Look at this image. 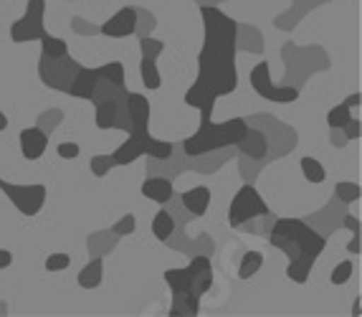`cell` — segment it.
Wrapping results in <instances>:
<instances>
[{"label": "cell", "instance_id": "8d00e7d4", "mask_svg": "<svg viewBox=\"0 0 362 317\" xmlns=\"http://www.w3.org/2000/svg\"><path fill=\"white\" fill-rule=\"evenodd\" d=\"M344 226H347L352 234H360V221L352 219V216H347V219H344Z\"/></svg>", "mask_w": 362, "mask_h": 317}, {"label": "cell", "instance_id": "5b68a950", "mask_svg": "<svg viewBox=\"0 0 362 317\" xmlns=\"http://www.w3.org/2000/svg\"><path fill=\"white\" fill-rule=\"evenodd\" d=\"M261 216H269V206L261 198V193L254 185H241L238 193L233 195L228 208V224L230 226H243L251 219H261Z\"/></svg>", "mask_w": 362, "mask_h": 317}, {"label": "cell", "instance_id": "30bf717a", "mask_svg": "<svg viewBox=\"0 0 362 317\" xmlns=\"http://www.w3.org/2000/svg\"><path fill=\"white\" fill-rule=\"evenodd\" d=\"M46 145H49V134L41 127H25L21 132V153L25 160H38L46 153Z\"/></svg>", "mask_w": 362, "mask_h": 317}, {"label": "cell", "instance_id": "74e56055", "mask_svg": "<svg viewBox=\"0 0 362 317\" xmlns=\"http://www.w3.org/2000/svg\"><path fill=\"white\" fill-rule=\"evenodd\" d=\"M342 104H347V107L352 110V107H357V104H360V94H352V97H347Z\"/></svg>", "mask_w": 362, "mask_h": 317}, {"label": "cell", "instance_id": "f35d334b", "mask_svg": "<svg viewBox=\"0 0 362 317\" xmlns=\"http://www.w3.org/2000/svg\"><path fill=\"white\" fill-rule=\"evenodd\" d=\"M6 127H8V117L0 112V129H6Z\"/></svg>", "mask_w": 362, "mask_h": 317}, {"label": "cell", "instance_id": "e0dca14e", "mask_svg": "<svg viewBox=\"0 0 362 317\" xmlns=\"http://www.w3.org/2000/svg\"><path fill=\"white\" fill-rule=\"evenodd\" d=\"M235 145L241 147V153L246 155V158L259 160V158H264V155H266V137L261 132H256V129H251V127L246 129V134H243Z\"/></svg>", "mask_w": 362, "mask_h": 317}, {"label": "cell", "instance_id": "cb8c5ba5", "mask_svg": "<svg viewBox=\"0 0 362 317\" xmlns=\"http://www.w3.org/2000/svg\"><path fill=\"white\" fill-rule=\"evenodd\" d=\"M38 41H41L43 56H49V59H59V56H64L69 51V46H66L64 38H54V36H49V33H43Z\"/></svg>", "mask_w": 362, "mask_h": 317}, {"label": "cell", "instance_id": "ba28073f", "mask_svg": "<svg viewBox=\"0 0 362 317\" xmlns=\"http://www.w3.org/2000/svg\"><path fill=\"white\" fill-rule=\"evenodd\" d=\"M78 64L74 59H69V54L59 56V59H49V56H41V64H38V71H41V81L43 84L54 86L66 92L69 84H71L74 74L78 71Z\"/></svg>", "mask_w": 362, "mask_h": 317}, {"label": "cell", "instance_id": "52a82bcc", "mask_svg": "<svg viewBox=\"0 0 362 317\" xmlns=\"http://www.w3.org/2000/svg\"><path fill=\"white\" fill-rule=\"evenodd\" d=\"M0 188L6 190V195L13 201V206L18 208L23 216H36L38 211L46 203V185L36 183V185H16V183H6L0 180Z\"/></svg>", "mask_w": 362, "mask_h": 317}, {"label": "cell", "instance_id": "f546056e", "mask_svg": "<svg viewBox=\"0 0 362 317\" xmlns=\"http://www.w3.org/2000/svg\"><path fill=\"white\" fill-rule=\"evenodd\" d=\"M69 264H71V256H69V254H51L49 259H46V269H49V272H61V269H69Z\"/></svg>", "mask_w": 362, "mask_h": 317}, {"label": "cell", "instance_id": "83f0119b", "mask_svg": "<svg viewBox=\"0 0 362 317\" xmlns=\"http://www.w3.org/2000/svg\"><path fill=\"white\" fill-rule=\"evenodd\" d=\"M139 49H142V56H145V59H155L157 62V56L165 51V43L155 41V38H142V41H139Z\"/></svg>", "mask_w": 362, "mask_h": 317}, {"label": "cell", "instance_id": "e575fe53", "mask_svg": "<svg viewBox=\"0 0 362 317\" xmlns=\"http://www.w3.org/2000/svg\"><path fill=\"white\" fill-rule=\"evenodd\" d=\"M13 264V254L8 249H0V269H8Z\"/></svg>", "mask_w": 362, "mask_h": 317}, {"label": "cell", "instance_id": "277c9868", "mask_svg": "<svg viewBox=\"0 0 362 317\" xmlns=\"http://www.w3.org/2000/svg\"><path fill=\"white\" fill-rule=\"evenodd\" d=\"M173 150H175L173 142L155 140V137H150L147 127H142L129 129V137L112 153V160H115V165H129L137 158H142V155H150L155 160H170L173 158Z\"/></svg>", "mask_w": 362, "mask_h": 317}, {"label": "cell", "instance_id": "9a60e30c", "mask_svg": "<svg viewBox=\"0 0 362 317\" xmlns=\"http://www.w3.org/2000/svg\"><path fill=\"white\" fill-rule=\"evenodd\" d=\"M182 206L193 216H203L208 211V206H211V190H208L206 185L185 190V193H182Z\"/></svg>", "mask_w": 362, "mask_h": 317}, {"label": "cell", "instance_id": "44dd1931", "mask_svg": "<svg viewBox=\"0 0 362 317\" xmlns=\"http://www.w3.org/2000/svg\"><path fill=\"white\" fill-rule=\"evenodd\" d=\"M312 267H314V262H309V259H289L286 277H289L291 282H296V284H304V282L309 279V275H312Z\"/></svg>", "mask_w": 362, "mask_h": 317}, {"label": "cell", "instance_id": "6da1fadb", "mask_svg": "<svg viewBox=\"0 0 362 317\" xmlns=\"http://www.w3.org/2000/svg\"><path fill=\"white\" fill-rule=\"evenodd\" d=\"M206 41L198 54V79L185 92V104L200 110V120L213 117L216 99L228 97L238 86L235 71V41H238V23L223 11L211 6L200 8Z\"/></svg>", "mask_w": 362, "mask_h": 317}, {"label": "cell", "instance_id": "5bb4252c", "mask_svg": "<svg viewBox=\"0 0 362 317\" xmlns=\"http://www.w3.org/2000/svg\"><path fill=\"white\" fill-rule=\"evenodd\" d=\"M200 312V297L193 292H173L170 315L173 317H195Z\"/></svg>", "mask_w": 362, "mask_h": 317}, {"label": "cell", "instance_id": "484cf974", "mask_svg": "<svg viewBox=\"0 0 362 317\" xmlns=\"http://www.w3.org/2000/svg\"><path fill=\"white\" fill-rule=\"evenodd\" d=\"M334 193H337V198L342 203H355V201H360L362 188L357 183H337L334 185Z\"/></svg>", "mask_w": 362, "mask_h": 317}, {"label": "cell", "instance_id": "d4e9b609", "mask_svg": "<svg viewBox=\"0 0 362 317\" xmlns=\"http://www.w3.org/2000/svg\"><path fill=\"white\" fill-rule=\"evenodd\" d=\"M350 120H352V112L347 104H337V107H332V110L327 112V125L332 129H342Z\"/></svg>", "mask_w": 362, "mask_h": 317}, {"label": "cell", "instance_id": "7a4b0ae2", "mask_svg": "<svg viewBox=\"0 0 362 317\" xmlns=\"http://www.w3.org/2000/svg\"><path fill=\"white\" fill-rule=\"evenodd\" d=\"M269 241L289 259H309V262H317L327 246L325 236L299 219H279L269 234Z\"/></svg>", "mask_w": 362, "mask_h": 317}, {"label": "cell", "instance_id": "f1b7e54d", "mask_svg": "<svg viewBox=\"0 0 362 317\" xmlns=\"http://www.w3.org/2000/svg\"><path fill=\"white\" fill-rule=\"evenodd\" d=\"M352 272H355L352 262H339L337 267H334L332 275H329V279H332V284H344V282L352 279Z\"/></svg>", "mask_w": 362, "mask_h": 317}, {"label": "cell", "instance_id": "7402d4cb", "mask_svg": "<svg viewBox=\"0 0 362 317\" xmlns=\"http://www.w3.org/2000/svg\"><path fill=\"white\" fill-rule=\"evenodd\" d=\"M139 71H142V84L150 89V92H155V89H160V84H163V79H160V71H157V62L155 59H145L142 56V64H139Z\"/></svg>", "mask_w": 362, "mask_h": 317}, {"label": "cell", "instance_id": "3957f363", "mask_svg": "<svg viewBox=\"0 0 362 317\" xmlns=\"http://www.w3.org/2000/svg\"><path fill=\"white\" fill-rule=\"evenodd\" d=\"M248 129V122L241 117H233V120H226V122H213L211 117L208 120H200V127L195 134H190L185 142H182V150H185L187 158H200V155L216 153V150H223L241 140Z\"/></svg>", "mask_w": 362, "mask_h": 317}, {"label": "cell", "instance_id": "2e32d148", "mask_svg": "<svg viewBox=\"0 0 362 317\" xmlns=\"http://www.w3.org/2000/svg\"><path fill=\"white\" fill-rule=\"evenodd\" d=\"M142 195L155 203H168L173 198V183L168 178H147L142 183Z\"/></svg>", "mask_w": 362, "mask_h": 317}, {"label": "cell", "instance_id": "1f68e13d", "mask_svg": "<svg viewBox=\"0 0 362 317\" xmlns=\"http://www.w3.org/2000/svg\"><path fill=\"white\" fill-rule=\"evenodd\" d=\"M25 16L43 18V16H46V0H28V6H25Z\"/></svg>", "mask_w": 362, "mask_h": 317}, {"label": "cell", "instance_id": "8992f818", "mask_svg": "<svg viewBox=\"0 0 362 317\" xmlns=\"http://www.w3.org/2000/svg\"><path fill=\"white\" fill-rule=\"evenodd\" d=\"M251 86H254V92L259 97L269 99V102H276V104H289L299 99V92H296L294 86H276L272 81V71H269V64L259 62L254 69H251V76H248Z\"/></svg>", "mask_w": 362, "mask_h": 317}, {"label": "cell", "instance_id": "7c38bea8", "mask_svg": "<svg viewBox=\"0 0 362 317\" xmlns=\"http://www.w3.org/2000/svg\"><path fill=\"white\" fill-rule=\"evenodd\" d=\"M124 104H127V115H129V129H142L150 125V99L142 97V94H134V92H127L124 97Z\"/></svg>", "mask_w": 362, "mask_h": 317}, {"label": "cell", "instance_id": "8fae6325", "mask_svg": "<svg viewBox=\"0 0 362 317\" xmlns=\"http://www.w3.org/2000/svg\"><path fill=\"white\" fill-rule=\"evenodd\" d=\"M46 33V25L43 18H33V16H23L16 23L11 25V38L16 43H25V41H38V38Z\"/></svg>", "mask_w": 362, "mask_h": 317}, {"label": "cell", "instance_id": "836d02e7", "mask_svg": "<svg viewBox=\"0 0 362 317\" xmlns=\"http://www.w3.org/2000/svg\"><path fill=\"white\" fill-rule=\"evenodd\" d=\"M360 127H362V125H360V120H350V122H347V125H344V137H347V140H360Z\"/></svg>", "mask_w": 362, "mask_h": 317}, {"label": "cell", "instance_id": "d6986e66", "mask_svg": "<svg viewBox=\"0 0 362 317\" xmlns=\"http://www.w3.org/2000/svg\"><path fill=\"white\" fill-rule=\"evenodd\" d=\"M152 234H155L160 241H168V238L175 234V219L170 216V211H157L155 219H152Z\"/></svg>", "mask_w": 362, "mask_h": 317}, {"label": "cell", "instance_id": "d6a6232c", "mask_svg": "<svg viewBox=\"0 0 362 317\" xmlns=\"http://www.w3.org/2000/svg\"><path fill=\"white\" fill-rule=\"evenodd\" d=\"M59 158H64V160L78 158V145H76V142H61V145H59Z\"/></svg>", "mask_w": 362, "mask_h": 317}, {"label": "cell", "instance_id": "ac0fdd59", "mask_svg": "<svg viewBox=\"0 0 362 317\" xmlns=\"http://www.w3.org/2000/svg\"><path fill=\"white\" fill-rule=\"evenodd\" d=\"M102 275H104V262L102 259H91V262L78 272V287H81V289H94V287L102 284Z\"/></svg>", "mask_w": 362, "mask_h": 317}, {"label": "cell", "instance_id": "4dcf8cb0", "mask_svg": "<svg viewBox=\"0 0 362 317\" xmlns=\"http://www.w3.org/2000/svg\"><path fill=\"white\" fill-rule=\"evenodd\" d=\"M134 226H137V221H134V216H132V214L122 216L119 224L115 226V234H117V236H127V234H132V231H134Z\"/></svg>", "mask_w": 362, "mask_h": 317}, {"label": "cell", "instance_id": "603a6c76", "mask_svg": "<svg viewBox=\"0 0 362 317\" xmlns=\"http://www.w3.org/2000/svg\"><path fill=\"white\" fill-rule=\"evenodd\" d=\"M302 173H304V178H307L309 183H314V185H320V183H325L327 180V173H325V165L320 163L317 158H302Z\"/></svg>", "mask_w": 362, "mask_h": 317}, {"label": "cell", "instance_id": "ffe728a7", "mask_svg": "<svg viewBox=\"0 0 362 317\" xmlns=\"http://www.w3.org/2000/svg\"><path fill=\"white\" fill-rule=\"evenodd\" d=\"M264 267V254L256 249L246 251L241 259V264H238V277L241 279H251L254 275H259V269Z\"/></svg>", "mask_w": 362, "mask_h": 317}, {"label": "cell", "instance_id": "d590c367", "mask_svg": "<svg viewBox=\"0 0 362 317\" xmlns=\"http://www.w3.org/2000/svg\"><path fill=\"white\" fill-rule=\"evenodd\" d=\"M347 251L350 254H360V234H352V241L347 244Z\"/></svg>", "mask_w": 362, "mask_h": 317}, {"label": "cell", "instance_id": "4fadbf2b", "mask_svg": "<svg viewBox=\"0 0 362 317\" xmlns=\"http://www.w3.org/2000/svg\"><path fill=\"white\" fill-rule=\"evenodd\" d=\"M99 76H102L99 69H84L81 67L76 74H74V79H71V84H69L66 92L76 99H89L91 92H94V86H97Z\"/></svg>", "mask_w": 362, "mask_h": 317}, {"label": "cell", "instance_id": "4316f807", "mask_svg": "<svg viewBox=\"0 0 362 317\" xmlns=\"http://www.w3.org/2000/svg\"><path fill=\"white\" fill-rule=\"evenodd\" d=\"M112 168H115L112 155H94V158H91V173L97 178H104Z\"/></svg>", "mask_w": 362, "mask_h": 317}, {"label": "cell", "instance_id": "9c48e42d", "mask_svg": "<svg viewBox=\"0 0 362 317\" xmlns=\"http://www.w3.org/2000/svg\"><path fill=\"white\" fill-rule=\"evenodd\" d=\"M137 31V8L132 6H124L107 21V23L99 28V33L109 38H127Z\"/></svg>", "mask_w": 362, "mask_h": 317}]
</instances>
